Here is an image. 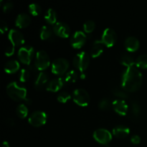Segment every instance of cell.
I'll list each match as a JSON object with an SVG mask.
<instances>
[{
    "label": "cell",
    "mask_w": 147,
    "mask_h": 147,
    "mask_svg": "<svg viewBox=\"0 0 147 147\" xmlns=\"http://www.w3.org/2000/svg\"><path fill=\"white\" fill-rule=\"evenodd\" d=\"M70 98H71V96L70 93L66 91H62L57 95V100L61 103H65Z\"/></svg>",
    "instance_id": "1f68e13d"
},
{
    "label": "cell",
    "mask_w": 147,
    "mask_h": 147,
    "mask_svg": "<svg viewBox=\"0 0 147 147\" xmlns=\"http://www.w3.org/2000/svg\"><path fill=\"white\" fill-rule=\"evenodd\" d=\"M20 65L17 60H10L4 65V70L8 73H13L17 71Z\"/></svg>",
    "instance_id": "44dd1931"
},
{
    "label": "cell",
    "mask_w": 147,
    "mask_h": 147,
    "mask_svg": "<svg viewBox=\"0 0 147 147\" xmlns=\"http://www.w3.org/2000/svg\"><path fill=\"white\" fill-rule=\"evenodd\" d=\"M34 50L30 45H24L20 48L18 51V57L21 62L24 64L30 65L34 56Z\"/></svg>",
    "instance_id": "52a82bcc"
},
{
    "label": "cell",
    "mask_w": 147,
    "mask_h": 147,
    "mask_svg": "<svg viewBox=\"0 0 147 147\" xmlns=\"http://www.w3.org/2000/svg\"><path fill=\"white\" fill-rule=\"evenodd\" d=\"M53 30L47 25L42 26L40 30V37L42 40H50L53 37Z\"/></svg>",
    "instance_id": "603a6c76"
},
{
    "label": "cell",
    "mask_w": 147,
    "mask_h": 147,
    "mask_svg": "<svg viewBox=\"0 0 147 147\" xmlns=\"http://www.w3.org/2000/svg\"><path fill=\"white\" fill-rule=\"evenodd\" d=\"M142 73L139 67L134 65L126 67L123 71L121 77V86L126 91H136L142 86Z\"/></svg>",
    "instance_id": "6da1fadb"
},
{
    "label": "cell",
    "mask_w": 147,
    "mask_h": 147,
    "mask_svg": "<svg viewBox=\"0 0 147 147\" xmlns=\"http://www.w3.org/2000/svg\"><path fill=\"white\" fill-rule=\"evenodd\" d=\"M98 106L100 109H102V110H108V109H110L111 107L110 100L106 98H102L101 100L99 101Z\"/></svg>",
    "instance_id": "4dcf8cb0"
},
{
    "label": "cell",
    "mask_w": 147,
    "mask_h": 147,
    "mask_svg": "<svg viewBox=\"0 0 147 147\" xmlns=\"http://www.w3.org/2000/svg\"><path fill=\"white\" fill-rule=\"evenodd\" d=\"M131 142H132L134 144H138L140 143L141 142V137L139 136V135L134 134L131 136Z\"/></svg>",
    "instance_id": "74e56055"
},
{
    "label": "cell",
    "mask_w": 147,
    "mask_h": 147,
    "mask_svg": "<svg viewBox=\"0 0 147 147\" xmlns=\"http://www.w3.org/2000/svg\"><path fill=\"white\" fill-rule=\"evenodd\" d=\"M113 94L117 97L121 98H127L129 95L126 93L125 90H122V89L119 88H114L112 90Z\"/></svg>",
    "instance_id": "f546056e"
},
{
    "label": "cell",
    "mask_w": 147,
    "mask_h": 147,
    "mask_svg": "<svg viewBox=\"0 0 147 147\" xmlns=\"http://www.w3.org/2000/svg\"><path fill=\"white\" fill-rule=\"evenodd\" d=\"M130 133V129L124 125H118L113 129V134L118 138H124Z\"/></svg>",
    "instance_id": "d6986e66"
},
{
    "label": "cell",
    "mask_w": 147,
    "mask_h": 147,
    "mask_svg": "<svg viewBox=\"0 0 147 147\" xmlns=\"http://www.w3.org/2000/svg\"><path fill=\"white\" fill-rule=\"evenodd\" d=\"M12 8L13 3L10 1H6V2L3 4V10H4V12H8L10 10L12 9Z\"/></svg>",
    "instance_id": "e575fe53"
},
{
    "label": "cell",
    "mask_w": 147,
    "mask_h": 147,
    "mask_svg": "<svg viewBox=\"0 0 147 147\" xmlns=\"http://www.w3.org/2000/svg\"><path fill=\"white\" fill-rule=\"evenodd\" d=\"M34 64L39 70H44L50 64V59L47 52L40 50L36 53Z\"/></svg>",
    "instance_id": "5b68a950"
},
{
    "label": "cell",
    "mask_w": 147,
    "mask_h": 147,
    "mask_svg": "<svg viewBox=\"0 0 147 147\" xmlns=\"http://www.w3.org/2000/svg\"><path fill=\"white\" fill-rule=\"evenodd\" d=\"M30 72L27 68H23L22 69L21 72H20V80L22 82H25L30 78Z\"/></svg>",
    "instance_id": "d6a6232c"
},
{
    "label": "cell",
    "mask_w": 147,
    "mask_h": 147,
    "mask_svg": "<svg viewBox=\"0 0 147 147\" xmlns=\"http://www.w3.org/2000/svg\"><path fill=\"white\" fill-rule=\"evenodd\" d=\"M80 78H86V76H85V74L84 73H83H83H82V74L80 75Z\"/></svg>",
    "instance_id": "b9f144b4"
},
{
    "label": "cell",
    "mask_w": 147,
    "mask_h": 147,
    "mask_svg": "<svg viewBox=\"0 0 147 147\" xmlns=\"http://www.w3.org/2000/svg\"><path fill=\"white\" fill-rule=\"evenodd\" d=\"M113 109L117 112L119 114L125 116L128 111V105L123 99H116L112 103Z\"/></svg>",
    "instance_id": "5bb4252c"
},
{
    "label": "cell",
    "mask_w": 147,
    "mask_h": 147,
    "mask_svg": "<svg viewBox=\"0 0 147 147\" xmlns=\"http://www.w3.org/2000/svg\"><path fill=\"white\" fill-rule=\"evenodd\" d=\"M124 45L129 52H134L139 47V40L134 36H129L125 40Z\"/></svg>",
    "instance_id": "2e32d148"
},
{
    "label": "cell",
    "mask_w": 147,
    "mask_h": 147,
    "mask_svg": "<svg viewBox=\"0 0 147 147\" xmlns=\"http://www.w3.org/2000/svg\"><path fill=\"white\" fill-rule=\"evenodd\" d=\"M6 123L9 125V126H13L14 123V121L13 119H11V118H9L6 120Z\"/></svg>",
    "instance_id": "ab89813d"
},
{
    "label": "cell",
    "mask_w": 147,
    "mask_h": 147,
    "mask_svg": "<svg viewBox=\"0 0 147 147\" xmlns=\"http://www.w3.org/2000/svg\"><path fill=\"white\" fill-rule=\"evenodd\" d=\"M2 147H9V144L7 142H3V145Z\"/></svg>",
    "instance_id": "60d3db41"
},
{
    "label": "cell",
    "mask_w": 147,
    "mask_h": 147,
    "mask_svg": "<svg viewBox=\"0 0 147 147\" xmlns=\"http://www.w3.org/2000/svg\"><path fill=\"white\" fill-rule=\"evenodd\" d=\"M54 33L59 37H67L70 34V27L66 23L63 22H57L53 26Z\"/></svg>",
    "instance_id": "7c38bea8"
},
{
    "label": "cell",
    "mask_w": 147,
    "mask_h": 147,
    "mask_svg": "<svg viewBox=\"0 0 147 147\" xmlns=\"http://www.w3.org/2000/svg\"><path fill=\"white\" fill-rule=\"evenodd\" d=\"M29 11L32 15L36 16L38 15L41 12L42 9L40 4H37V3H32L29 6Z\"/></svg>",
    "instance_id": "83f0119b"
},
{
    "label": "cell",
    "mask_w": 147,
    "mask_h": 147,
    "mask_svg": "<svg viewBox=\"0 0 147 147\" xmlns=\"http://www.w3.org/2000/svg\"><path fill=\"white\" fill-rule=\"evenodd\" d=\"M7 29H8V25H7V22L1 20L0 21V31H1V32L3 34L4 32L7 31Z\"/></svg>",
    "instance_id": "8d00e7d4"
},
{
    "label": "cell",
    "mask_w": 147,
    "mask_h": 147,
    "mask_svg": "<svg viewBox=\"0 0 147 147\" xmlns=\"http://www.w3.org/2000/svg\"><path fill=\"white\" fill-rule=\"evenodd\" d=\"M96 27V23L93 20H88L84 23L83 24V29H84V31L87 33L91 32L92 31H93V30L95 29Z\"/></svg>",
    "instance_id": "f1b7e54d"
},
{
    "label": "cell",
    "mask_w": 147,
    "mask_h": 147,
    "mask_svg": "<svg viewBox=\"0 0 147 147\" xmlns=\"http://www.w3.org/2000/svg\"><path fill=\"white\" fill-rule=\"evenodd\" d=\"M69 67V62L63 57H57L52 63V72L56 75H62Z\"/></svg>",
    "instance_id": "8992f818"
},
{
    "label": "cell",
    "mask_w": 147,
    "mask_h": 147,
    "mask_svg": "<svg viewBox=\"0 0 147 147\" xmlns=\"http://www.w3.org/2000/svg\"><path fill=\"white\" fill-rule=\"evenodd\" d=\"M78 78V74L74 70H71L66 73L65 76V81L67 83H74L77 80Z\"/></svg>",
    "instance_id": "484cf974"
},
{
    "label": "cell",
    "mask_w": 147,
    "mask_h": 147,
    "mask_svg": "<svg viewBox=\"0 0 147 147\" xmlns=\"http://www.w3.org/2000/svg\"><path fill=\"white\" fill-rule=\"evenodd\" d=\"M103 43L101 40H95L91 48V56L93 57H97L103 53Z\"/></svg>",
    "instance_id": "ffe728a7"
},
{
    "label": "cell",
    "mask_w": 147,
    "mask_h": 147,
    "mask_svg": "<svg viewBox=\"0 0 147 147\" xmlns=\"http://www.w3.org/2000/svg\"><path fill=\"white\" fill-rule=\"evenodd\" d=\"M8 37L10 40V42L14 46L21 45L24 42V37L23 34L20 30H16V29L10 30Z\"/></svg>",
    "instance_id": "4fadbf2b"
},
{
    "label": "cell",
    "mask_w": 147,
    "mask_h": 147,
    "mask_svg": "<svg viewBox=\"0 0 147 147\" xmlns=\"http://www.w3.org/2000/svg\"><path fill=\"white\" fill-rule=\"evenodd\" d=\"M47 113L42 111H35L29 117V122L34 126H40L45 124L47 121Z\"/></svg>",
    "instance_id": "ba28073f"
},
{
    "label": "cell",
    "mask_w": 147,
    "mask_h": 147,
    "mask_svg": "<svg viewBox=\"0 0 147 147\" xmlns=\"http://www.w3.org/2000/svg\"><path fill=\"white\" fill-rule=\"evenodd\" d=\"M49 80V76L45 72H40L38 73L34 81V87L37 90H41L44 88Z\"/></svg>",
    "instance_id": "ac0fdd59"
},
{
    "label": "cell",
    "mask_w": 147,
    "mask_h": 147,
    "mask_svg": "<svg viewBox=\"0 0 147 147\" xmlns=\"http://www.w3.org/2000/svg\"><path fill=\"white\" fill-rule=\"evenodd\" d=\"M30 22H31V18L30 15L25 12H22L17 15L15 20V24L20 28H24L30 24Z\"/></svg>",
    "instance_id": "e0dca14e"
},
{
    "label": "cell",
    "mask_w": 147,
    "mask_h": 147,
    "mask_svg": "<svg viewBox=\"0 0 147 147\" xmlns=\"http://www.w3.org/2000/svg\"><path fill=\"white\" fill-rule=\"evenodd\" d=\"M17 116L21 119H24L28 114V109L27 107L23 103L19 105L17 108Z\"/></svg>",
    "instance_id": "4316f807"
},
{
    "label": "cell",
    "mask_w": 147,
    "mask_h": 147,
    "mask_svg": "<svg viewBox=\"0 0 147 147\" xmlns=\"http://www.w3.org/2000/svg\"><path fill=\"white\" fill-rule=\"evenodd\" d=\"M90 63V56L85 51L78 53L73 59V64L75 67L83 73L88 66Z\"/></svg>",
    "instance_id": "3957f363"
},
{
    "label": "cell",
    "mask_w": 147,
    "mask_h": 147,
    "mask_svg": "<svg viewBox=\"0 0 147 147\" xmlns=\"http://www.w3.org/2000/svg\"><path fill=\"white\" fill-rule=\"evenodd\" d=\"M117 40V34L114 30L111 28H106L103 31L100 40L103 45L107 47H112Z\"/></svg>",
    "instance_id": "30bf717a"
},
{
    "label": "cell",
    "mask_w": 147,
    "mask_h": 147,
    "mask_svg": "<svg viewBox=\"0 0 147 147\" xmlns=\"http://www.w3.org/2000/svg\"><path fill=\"white\" fill-rule=\"evenodd\" d=\"M7 94L16 100L27 99V89L24 86H20L16 81L10 82L7 86Z\"/></svg>",
    "instance_id": "7a4b0ae2"
},
{
    "label": "cell",
    "mask_w": 147,
    "mask_h": 147,
    "mask_svg": "<svg viewBox=\"0 0 147 147\" xmlns=\"http://www.w3.org/2000/svg\"><path fill=\"white\" fill-rule=\"evenodd\" d=\"M65 82V79H63V78H56L51 80L47 83L46 89L49 91L56 92L63 87Z\"/></svg>",
    "instance_id": "9a60e30c"
},
{
    "label": "cell",
    "mask_w": 147,
    "mask_h": 147,
    "mask_svg": "<svg viewBox=\"0 0 147 147\" xmlns=\"http://www.w3.org/2000/svg\"><path fill=\"white\" fill-rule=\"evenodd\" d=\"M135 64L139 68L147 69V54L139 55L135 60Z\"/></svg>",
    "instance_id": "d4e9b609"
},
{
    "label": "cell",
    "mask_w": 147,
    "mask_h": 147,
    "mask_svg": "<svg viewBox=\"0 0 147 147\" xmlns=\"http://www.w3.org/2000/svg\"><path fill=\"white\" fill-rule=\"evenodd\" d=\"M86 35L83 31L78 30L72 36L70 39V44L74 48H80L86 43Z\"/></svg>",
    "instance_id": "8fae6325"
},
{
    "label": "cell",
    "mask_w": 147,
    "mask_h": 147,
    "mask_svg": "<svg viewBox=\"0 0 147 147\" xmlns=\"http://www.w3.org/2000/svg\"><path fill=\"white\" fill-rule=\"evenodd\" d=\"M73 98L75 103L80 106H86L90 102V96L84 88H78L73 91Z\"/></svg>",
    "instance_id": "277c9868"
},
{
    "label": "cell",
    "mask_w": 147,
    "mask_h": 147,
    "mask_svg": "<svg viewBox=\"0 0 147 147\" xmlns=\"http://www.w3.org/2000/svg\"><path fill=\"white\" fill-rule=\"evenodd\" d=\"M94 139L102 144H107L112 139V135L108 129L99 128L93 132Z\"/></svg>",
    "instance_id": "9c48e42d"
},
{
    "label": "cell",
    "mask_w": 147,
    "mask_h": 147,
    "mask_svg": "<svg viewBox=\"0 0 147 147\" xmlns=\"http://www.w3.org/2000/svg\"><path fill=\"white\" fill-rule=\"evenodd\" d=\"M45 20L49 24H55L56 23L57 20V13L53 9L49 8L47 11L45 16Z\"/></svg>",
    "instance_id": "cb8c5ba5"
},
{
    "label": "cell",
    "mask_w": 147,
    "mask_h": 147,
    "mask_svg": "<svg viewBox=\"0 0 147 147\" xmlns=\"http://www.w3.org/2000/svg\"><path fill=\"white\" fill-rule=\"evenodd\" d=\"M131 107H132V112H133L134 115L135 116H138L140 113L141 111V107L139 106V103L137 102H134L133 103L131 104Z\"/></svg>",
    "instance_id": "836d02e7"
},
{
    "label": "cell",
    "mask_w": 147,
    "mask_h": 147,
    "mask_svg": "<svg viewBox=\"0 0 147 147\" xmlns=\"http://www.w3.org/2000/svg\"><path fill=\"white\" fill-rule=\"evenodd\" d=\"M120 61L121 63V64H123V65L126 66V67H131V66L134 65L135 64V60L133 58L131 55L129 53H123V54L121 55Z\"/></svg>",
    "instance_id": "7402d4cb"
},
{
    "label": "cell",
    "mask_w": 147,
    "mask_h": 147,
    "mask_svg": "<svg viewBox=\"0 0 147 147\" xmlns=\"http://www.w3.org/2000/svg\"><path fill=\"white\" fill-rule=\"evenodd\" d=\"M14 47H15V46L13 45L11 43L9 45L7 46V48H6V50H5L6 55H7V56L11 55H12L14 52Z\"/></svg>",
    "instance_id": "d590c367"
},
{
    "label": "cell",
    "mask_w": 147,
    "mask_h": 147,
    "mask_svg": "<svg viewBox=\"0 0 147 147\" xmlns=\"http://www.w3.org/2000/svg\"><path fill=\"white\" fill-rule=\"evenodd\" d=\"M27 69L30 70V72H32V73H36V72L38 70L37 66L35 65V64H30Z\"/></svg>",
    "instance_id": "f35d334b"
}]
</instances>
